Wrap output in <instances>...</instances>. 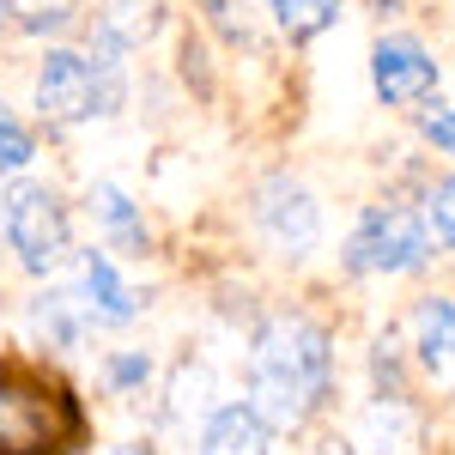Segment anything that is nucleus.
Instances as JSON below:
<instances>
[{"label": "nucleus", "instance_id": "nucleus-1", "mask_svg": "<svg viewBox=\"0 0 455 455\" xmlns=\"http://www.w3.org/2000/svg\"><path fill=\"white\" fill-rule=\"evenodd\" d=\"M334 388V334L304 310L267 315L249 340V407L274 431H304Z\"/></svg>", "mask_w": 455, "mask_h": 455}, {"label": "nucleus", "instance_id": "nucleus-2", "mask_svg": "<svg viewBox=\"0 0 455 455\" xmlns=\"http://www.w3.org/2000/svg\"><path fill=\"white\" fill-rule=\"evenodd\" d=\"M92 443L85 401L49 364H0V455H79Z\"/></svg>", "mask_w": 455, "mask_h": 455}, {"label": "nucleus", "instance_id": "nucleus-3", "mask_svg": "<svg viewBox=\"0 0 455 455\" xmlns=\"http://www.w3.org/2000/svg\"><path fill=\"white\" fill-rule=\"evenodd\" d=\"M431 231L413 207L401 201H377V207L358 212L347 249H340V267L347 274H371V280H407V274H425L431 267Z\"/></svg>", "mask_w": 455, "mask_h": 455}, {"label": "nucleus", "instance_id": "nucleus-4", "mask_svg": "<svg viewBox=\"0 0 455 455\" xmlns=\"http://www.w3.org/2000/svg\"><path fill=\"white\" fill-rule=\"evenodd\" d=\"M0 231H6V249L19 255V267L36 280H49L73 249L68 201L49 182H12L6 201H0Z\"/></svg>", "mask_w": 455, "mask_h": 455}, {"label": "nucleus", "instance_id": "nucleus-5", "mask_svg": "<svg viewBox=\"0 0 455 455\" xmlns=\"http://www.w3.org/2000/svg\"><path fill=\"white\" fill-rule=\"evenodd\" d=\"M31 104L49 128H79V122H98V116H116L104 79L92 68V55H79L68 43H49V55L36 61V85Z\"/></svg>", "mask_w": 455, "mask_h": 455}, {"label": "nucleus", "instance_id": "nucleus-6", "mask_svg": "<svg viewBox=\"0 0 455 455\" xmlns=\"http://www.w3.org/2000/svg\"><path fill=\"white\" fill-rule=\"evenodd\" d=\"M255 231L267 237L274 255L304 261V255L322 243V207H315V195L298 176H267V182L255 188Z\"/></svg>", "mask_w": 455, "mask_h": 455}, {"label": "nucleus", "instance_id": "nucleus-7", "mask_svg": "<svg viewBox=\"0 0 455 455\" xmlns=\"http://www.w3.org/2000/svg\"><path fill=\"white\" fill-rule=\"evenodd\" d=\"M443 68L431 61L419 36H377L371 49V92L388 109H413V104H437Z\"/></svg>", "mask_w": 455, "mask_h": 455}, {"label": "nucleus", "instance_id": "nucleus-8", "mask_svg": "<svg viewBox=\"0 0 455 455\" xmlns=\"http://www.w3.org/2000/svg\"><path fill=\"white\" fill-rule=\"evenodd\" d=\"M164 31V0H104L92 19V68L128 73V55H140L152 36Z\"/></svg>", "mask_w": 455, "mask_h": 455}, {"label": "nucleus", "instance_id": "nucleus-9", "mask_svg": "<svg viewBox=\"0 0 455 455\" xmlns=\"http://www.w3.org/2000/svg\"><path fill=\"white\" fill-rule=\"evenodd\" d=\"M407 340H413V364L437 395L455 401V298H419L407 315Z\"/></svg>", "mask_w": 455, "mask_h": 455}, {"label": "nucleus", "instance_id": "nucleus-10", "mask_svg": "<svg viewBox=\"0 0 455 455\" xmlns=\"http://www.w3.org/2000/svg\"><path fill=\"white\" fill-rule=\"evenodd\" d=\"M79 304L92 315V328H134L140 322V291L122 280L116 249H85L79 255Z\"/></svg>", "mask_w": 455, "mask_h": 455}, {"label": "nucleus", "instance_id": "nucleus-11", "mask_svg": "<svg viewBox=\"0 0 455 455\" xmlns=\"http://www.w3.org/2000/svg\"><path fill=\"white\" fill-rule=\"evenodd\" d=\"M274 425L261 419L249 401H225V407H212L207 425H201V437H195V455H274Z\"/></svg>", "mask_w": 455, "mask_h": 455}, {"label": "nucleus", "instance_id": "nucleus-12", "mask_svg": "<svg viewBox=\"0 0 455 455\" xmlns=\"http://www.w3.org/2000/svg\"><path fill=\"white\" fill-rule=\"evenodd\" d=\"M92 219H98V231H104V243L116 249V255H146V249H152L146 212L134 207V195L116 188V182H98V188H92Z\"/></svg>", "mask_w": 455, "mask_h": 455}, {"label": "nucleus", "instance_id": "nucleus-13", "mask_svg": "<svg viewBox=\"0 0 455 455\" xmlns=\"http://www.w3.org/2000/svg\"><path fill=\"white\" fill-rule=\"evenodd\" d=\"M31 334L43 340L49 352H73L79 340H85V328H92V315H85V304H79V291H43V298H31Z\"/></svg>", "mask_w": 455, "mask_h": 455}, {"label": "nucleus", "instance_id": "nucleus-14", "mask_svg": "<svg viewBox=\"0 0 455 455\" xmlns=\"http://www.w3.org/2000/svg\"><path fill=\"white\" fill-rule=\"evenodd\" d=\"M261 12L274 19V31L285 43H315L322 31L340 25V0H267Z\"/></svg>", "mask_w": 455, "mask_h": 455}, {"label": "nucleus", "instance_id": "nucleus-15", "mask_svg": "<svg viewBox=\"0 0 455 455\" xmlns=\"http://www.w3.org/2000/svg\"><path fill=\"white\" fill-rule=\"evenodd\" d=\"M201 19L212 36H225L231 49H261V19L255 0H201Z\"/></svg>", "mask_w": 455, "mask_h": 455}, {"label": "nucleus", "instance_id": "nucleus-16", "mask_svg": "<svg viewBox=\"0 0 455 455\" xmlns=\"http://www.w3.org/2000/svg\"><path fill=\"white\" fill-rule=\"evenodd\" d=\"M6 19L25 36H68L79 25V0H6Z\"/></svg>", "mask_w": 455, "mask_h": 455}, {"label": "nucleus", "instance_id": "nucleus-17", "mask_svg": "<svg viewBox=\"0 0 455 455\" xmlns=\"http://www.w3.org/2000/svg\"><path fill=\"white\" fill-rule=\"evenodd\" d=\"M425 231H431V249L437 255H455V176H431L425 182Z\"/></svg>", "mask_w": 455, "mask_h": 455}, {"label": "nucleus", "instance_id": "nucleus-18", "mask_svg": "<svg viewBox=\"0 0 455 455\" xmlns=\"http://www.w3.org/2000/svg\"><path fill=\"white\" fill-rule=\"evenodd\" d=\"M31 164H36V134L12 109H0V176H25Z\"/></svg>", "mask_w": 455, "mask_h": 455}, {"label": "nucleus", "instance_id": "nucleus-19", "mask_svg": "<svg viewBox=\"0 0 455 455\" xmlns=\"http://www.w3.org/2000/svg\"><path fill=\"white\" fill-rule=\"evenodd\" d=\"M104 383L116 388V395H140V388L152 383V358H146V352H109Z\"/></svg>", "mask_w": 455, "mask_h": 455}, {"label": "nucleus", "instance_id": "nucleus-20", "mask_svg": "<svg viewBox=\"0 0 455 455\" xmlns=\"http://www.w3.org/2000/svg\"><path fill=\"white\" fill-rule=\"evenodd\" d=\"M419 134L431 146H437V152H443V158H455V109H419Z\"/></svg>", "mask_w": 455, "mask_h": 455}, {"label": "nucleus", "instance_id": "nucleus-21", "mask_svg": "<svg viewBox=\"0 0 455 455\" xmlns=\"http://www.w3.org/2000/svg\"><path fill=\"white\" fill-rule=\"evenodd\" d=\"M109 455H152V450H140V443H122V450H109Z\"/></svg>", "mask_w": 455, "mask_h": 455}, {"label": "nucleus", "instance_id": "nucleus-22", "mask_svg": "<svg viewBox=\"0 0 455 455\" xmlns=\"http://www.w3.org/2000/svg\"><path fill=\"white\" fill-rule=\"evenodd\" d=\"M0 25H6V0H0Z\"/></svg>", "mask_w": 455, "mask_h": 455}]
</instances>
